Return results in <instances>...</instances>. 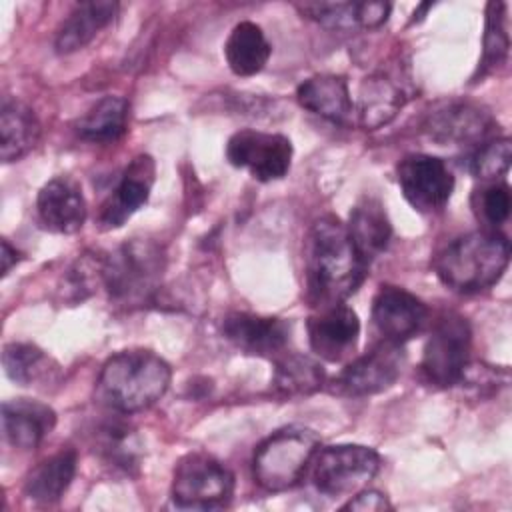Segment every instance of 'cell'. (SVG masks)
Returning a JSON list of instances; mask_svg holds the SVG:
<instances>
[{"mask_svg": "<svg viewBox=\"0 0 512 512\" xmlns=\"http://www.w3.org/2000/svg\"><path fill=\"white\" fill-rule=\"evenodd\" d=\"M2 366L6 376L20 386H32L36 382H42L46 376L50 378V372L54 368H58L44 354V350L28 342L6 344L2 352Z\"/></svg>", "mask_w": 512, "mask_h": 512, "instance_id": "28", "label": "cell"}, {"mask_svg": "<svg viewBox=\"0 0 512 512\" xmlns=\"http://www.w3.org/2000/svg\"><path fill=\"white\" fill-rule=\"evenodd\" d=\"M406 202L418 212H438L454 192V176L444 160L430 154H408L396 166Z\"/></svg>", "mask_w": 512, "mask_h": 512, "instance_id": "11", "label": "cell"}, {"mask_svg": "<svg viewBox=\"0 0 512 512\" xmlns=\"http://www.w3.org/2000/svg\"><path fill=\"white\" fill-rule=\"evenodd\" d=\"M166 268L164 250L152 240H128L104 256L102 284L120 306L148 304L160 288Z\"/></svg>", "mask_w": 512, "mask_h": 512, "instance_id": "4", "label": "cell"}, {"mask_svg": "<svg viewBox=\"0 0 512 512\" xmlns=\"http://www.w3.org/2000/svg\"><path fill=\"white\" fill-rule=\"evenodd\" d=\"M222 334L244 354L278 358L288 346L290 324L274 316L230 312L222 320Z\"/></svg>", "mask_w": 512, "mask_h": 512, "instance_id": "15", "label": "cell"}, {"mask_svg": "<svg viewBox=\"0 0 512 512\" xmlns=\"http://www.w3.org/2000/svg\"><path fill=\"white\" fill-rule=\"evenodd\" d=\"M40 224L54 234H76L86 222V200L80 184L70 176L48 180L36 198Z\"/></svg>", "mask_w": 512, "mask_h": 512, "instance_id": "16", "label": "cell"}, {"mask_svg": "<svg viewBox=\"0 0 512 512\" xmlns=\"http://www.w3.org/2000/svg\"><path fill=\"white\" fill-rule=\"evenodd\" d=\"M96 452L106 464L130 474L138 466V438L122 422H106L96 430Z\"/></svg>", "mask_w": 512, "mask_h": 512, "instance_id": "30", "label": "cell"}, {"mask_svg": "<svg viewBox=\"0 0 512 512\" xmlns=\"http://www.w3.org/2000/svg\"><path fill=\"white\" fill-rule=\"evenodd\" d=\"M232 492V472L206 452H188L174 466L170 494L180 508L208 510L224 506Z\"/></svg>", "mask_w": 512, "mask_h": 512, "instance_id": "7", "label": "cell"}, {"mask_svg": "<svg viewBox=\"0 0 512 512\" xmlns=\"http://www.w3.org/2000/svg\"><path fill=\"white\" fill-rule=\"evenodd\" d=\"M492 114L468 100H452L430 112L424 120V132L442 146H480L494 134Z\"/></svg>", "mask_w": 512, "mask_h": 512, "instance_id": "12", "label": "cell"}, {"mask_svg": "<svg viewBox=\"0 0 512 512\" xmlns=\"http://www.w3.org/2000/svg\"><path fill=\"white\" fill-rule=\"evenodd\" d=\"M296 98L302 108L334 124H348L354 112L348 84L336 74H316L304 80L296 90Z\"/></svg>", "mask_w": 512, "mask_h": 512, "instance_id": "22", "label": "cell"}, {"mask_svg": "<svg viewBox=\"0 0 512 512\" xmlns=\"http://www.w3.org/2000/svg\"><path fill=\"white\" fill-rule=\"evenodd\" d=\"M512 160V144L510 138H490L480 144L468 162L470 172L480 180H496L508 172Z\"/></svg>", "mask_w": 512, "mask_h": 512, "instance_id": "32", "label": "cell"}, {"mask_svg": "<svg viewBox=\"0 0 512 512\" xmlns=\"http://www.w3.org/2000/svg\"><path fill=\"white\" fill-rule=\"evenodd\" d=\"M390 2H356V24L360 28H378L390 16Z\"/></svg>", "mask_w": 512, "mask_h": 512, "instance_id": "33", "label": "cell"}, {"mask_svg": "<svg viewBox=\"0 0 512 512\" xmlns=\"http://www.w3.org/2000/svg\"><path fill=\"white\" fill-rule=\"evenodd\" d=\"M472 208L476 218L486 224V230L496 232L500 224H504L510 216L512 198L506 182H488L472 194Z\"/></svg>", "mask_w": 512, "mask_h": 512, "instance_id": "31", "label": "cell"}, {"mask_svg": "<svg viewBox=\"0 0 512 512\" xmlns=\"http://www.w3.org/2000/svg\"><path fill=\"white\" fill-rule=\"evenodd\" d=\"M118 12V2L110 0H90L80 2L74 10L64 18L60 28L56 30L54 48L58 54H72L82 50L86 44L94 40V36L106 28Z\"/></svg>", "mask_w": 512, "mask_h": 512, "instance_id": "21", "label": "cell"}, {"mask_svg": "<svg viewBox=\"0 0 512 512\" xmlns=\"http://www.w3.org/2000/svg\"><path fill=\"white\" fill-rule=\"evenodd\" d=\"M78 454L72 448L60 450L36 464L24 480V494L38 504H54L70 488L76 474Z\"/></svg>", "mask_w": 512, "mask_h": 512, "instance_id": "24", "label": "cell"}, {"mask_svg": "<svg viewBox=\"0 0 512 512\" xmlns=\"http://www.w3.org/2000/svg\"><path fill=\"white\" fill-rule=\"evenodd\" d=\"M406 90L400 80L378 72L362 80L358 90L356 114L366 130H376L388 124L406 104Z\"/></svg>", "mask_w": 512, "mask_h": 512, "instance_id": "20", "label": "cell"}, {"mask_svg": "<svg viewBox=\"0 0 512 512\" xmlns=\"http://www.w3.org/2000/svg\"><path fill=\"white\" fill-rule=\"evenodd\" d=\"M56 426V412L38 400L14 398L2 404V430L10 446L36 448Z\"/></svg>", "mask_w": 512, "mask_h": 512, "instance_id": "18", "label": "cell"}, {"mask_svg": "<svg viewBox=\"0 0 512 512\" xmlns=\"http://www.w3.org/2000/svg\"><path fill=\"white\" fill-rule=\"evenodd\" d=\"M0 156L2 162L24 158L40 138V122L34 110L16 98H4L0 106Z\"/></svg>", "mask_w": 512, "mask_h": 512, "instance_id": "23", "label": "cell"}, {"mask_svg": "<svg viewBox=\"0 0 512 512\" xmlns=\"http://www.w3.org/2000/svg\"><path fill=\"white\" fill-rule=\"evenodd\" d=\"M128 110L122 96H104L76 122V134L88 142H114L126 132Z\"/></svg>", "mask_w": 512, "mask_h": 512, "instance_id": "27", "label": "cell"}, {"mask_svg": "<svg viewBox=\"0 0 512 512\" xmlns=\"http://www.w3.org/2000/svg\"><path fill=\"white\" fill-rule=\"evenodd\" d=\"M22 260V252H18L8 240H2V276H6L12 266H16Z\"/></svg>", "mask_w": 512, "mask_h": 512, "instance_id": "35", "label": "cell"}, {"mask_svg": "<svg viewBox=\"0 0 512 512\" xmlns=\"http://www.w3.org/2000/svg\"><path fill=\"white\" fill-rule=\"evenodd\" d=\"M430 310L412 292L382 284L372 300V324L382 340L404 344L424 330Z\"/></svg>", "mask_w": 512, "mask_h": 512, "instance_id": "13", "label": "cell"}, {"mask_svg": "<svg viewBox=\"0 0 512 512\" xmlns=\"http://www.w3.org/2000/svg\"><path fill=\"white\" fill-rule=\"evenodd\" d=\"M170 378L168 362L152 350H122L104 362L98 376V396L116 412H140L166 394Z\"/></svg>", "mask_w": 512, "mask_h": 512, "instance_id": "2", "label": "cell"}, {"mask_svg": "<svg viewBox=\"0 0 512 512\" xmlns=\"http://www.w3.org/2000/svg\"><path fill=\"white\" fill-rule=\"evenodd\" d=\"M510 262V242L500 232L458 236L434 256V272L450 290L474 294L500 280Z\"/></svg>", "mask_w": 512, "mask_h": 512, "instance_id": "3", "label": "cell"}, {"mask_svg": "<svg viewBox=\"0 0 512 512\" xmlns=\"http://www.w3.org/2000/svg\"><path fill=\"white\" fill-rule=\"evenodd\" d=\"M392 504L388 502L386 494L378 490H360L354 498L342 506V510H362V512H384L390 510Z\"/></svg>", "mask_w": 512, "mask_h": 512, "instance_id": "34", "label": "cell"}, {"mask_svg": "<svg viewBox=\"0 0 512 512\" xmlns=\"http://www.w3.org/2000/svg\"><path fill=\"white\" fill-rule=\"evenodd\" d=\"M156 176L154 160L148 154L136 156L124 170L120 182L104 202L100 224L104 230L120 228L136 210H140L150 196Z\"/></svg>", "mask_w": 512, "mask_h": 512, "instance_id": "17", "label": "cell"}, {"mask_svg": "<svg viewBox=\"0 0 512 512\" xmlns=\"http://www.w3.org/2000/svg\"><path fill=\"white\" fill-rule=\"evenodd\" d=\"M316 432L300 426H288L270 434L254 452L252 474L266 492H284L294 488L306 474L318 452Z\"/></svg>", "mask_w": 512, "mask_h": 512, "instance_id": "5", "label": "cell"}, {"mask_svg": "<svg viewBox=\"0 0 512 512\" xmlns=\"http://www.w3.org/2000/svg\"><path fill=\"white\" fill-rule=\"evenodd\" d=\"M348 236L358 252V256L370 266V262L380 256L392 238V224L386 214L384 204L376 196H362L350 210L346 224Z\"/></svg>", "mask_w": 512, "mask_h": 512, "instance_id": "19", "label": "cell"}, {"mask_svg": "<svg viewBox=\"0 0 512 512\" xmlns=\"http://www.w3.org/2000/svg\"><path fill=\"white\" fill-rule=\"evenodd\" d=\"M324 368L318 360L288 352L276 358L272 388L282 398H302L318 392L324 386Z\"/></svg>", "mask_w": 512, "mask_h": 512, "instance_id": "26", "label": "cell"}, {"mask_svg": "<svg viewBox=\"0 0 512 512\" xmlns=\"http://www.w3.org/2000/svg\"><path fill=\"white\" fill-rule=\"evenodd\" d=\"M226 158L234 168L246 170L258 182H274L288 174L292 142L284 134L240 130L226 144Z\"/></svg>", "mask_w": 512, "mask_h": 512, "instance_id": "9", "label": "cell"}, {"mask_svg": "<svg viewBox=\"0 0 512 512\" xmlns=\"http://www.w3.org/2000/svg\"><path fill=\"white\" fill-rule=\"evenodd\" d=\"M404 366L402 344L380 340L366 354L352 360L332 382V392L342 396H372L388 390Z\"/></svg>", "mask_w": 512, "mask_h": 512, "instance_id": "10", "label": "cell"}, {"mask_svg": "<svg viewBox=\"0 0 512 512\" xmlns=\"http://www.w3.org/2000/svg\"><path fill=\"white\" fill-rule=\"evenodd\" d=\"M506 2H488L486 4V26H484V38H482V60L478 64V72L474 76V82L478 78H486L496 68H500L510 50V36H508V20H506Z\"/></svg>", "mask_w": 512, "mask_h": 512, "instance_id": "29", "label": "cell"}, {"mask_svg": "<svg viewBox=\"0 0 512 512\" xmlns=\"http://www.w3.org/2000/svg\"><path fill=\"white\" fill-rule=\"evenodd\" d=\"M306 296L314 308L344 302L366 278L368 264L358 256L346 224L334 216L318 218L304 242Z\"/></svg>", "mask_w": 512, "mask_h": 512, "instance_id": "1", "label": "cell"}, {"mask_svg": "<svg viewBox=\"0 0 512 512\" xmlns=\"http://www.w3.org/2000/svg\"><path fill=\"white\" fill-rule=\"evenodd\" d=\"M380 470V456L362 444H336L312 458V482L324 496H352L368 486Z\"/></svg>", "mask_w": 512, "mask_h": 512, "instance_id": "8", "label": "cell"}, {"mask_svg": "<svg viewBox=\"0 0 512 512\" xmlns=\"http://www.w3.org/2000/svg\"><path fill=\"white\" fill-rule=\"evenodd\" d=\"M308 342L316 356L328 362L346 358L358 342L360 320L358 314L344 302L316 308L306 322Z\"/></svg>", "mask_w": 512, "mask_h": 512, "instance_id": "14", "label": "cell"}, {"mask_svg": "<svg viewBox=\"0 0 512 512\" xmlns=\"http://www.w3.org/2000/svg\"><path fill=\"white\" fill-rule=\"evenodd\" d=\"M270 52L272 46L262 28L248 20L238 22L224 44V58L236 76L258 74L266 66Z\"/></svg>", "mask_w": 512, "mask_h": 512, "instance_id": "25", "label": "cell"}, {"mask_svg": "<svg viewBox=\"0 0 512 512\" xmlns=\"http://www.w3.org/2000/svg\"><path fill=\"white\" fill-rule=\"evenodd\" d=\"M472 330L464 316L456 312L440 314L426 340L420 370L428 384L452 388L462 382L468 370Z\"/></svg>", "mask_w": 512, "mask_h": 512, "instance_id": "6", "label": "cell"}]
</instances>
